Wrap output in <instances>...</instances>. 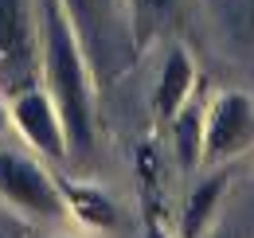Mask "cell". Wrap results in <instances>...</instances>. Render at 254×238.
I'll return each mask as SVG.
<instances>
[{
	"label": "cell",
	"instance_id": "cell-1",
	"mask_svg": "<svg viewBox=\"0 0 254 238\" xmlns=\"http://www.w3.org/2000/svg\"><path fill=\"white\" fill-rule=\"evenodd\" d=\"M39 35H43V66L51 78V98L59 106L66 129V149L90 152L94 149V90L90 66L82 55V39L63 0H39Z\"/></svg>",
	"mask_w": 254,
	"mask_h": 238
},
{
	"label": "cell",
	"instance_id": "cell-2",
	"mask_svg": "<svg viewBox=\"0 0 254 238\" xmlns=\"http://www.w3.org/2000/svg\"><path fill=\"white\" fill-rule=\"evenodd\" d=\"M0 199L20 207L28 219H59L66 211L59 179L47 176L35 160L8 149H0Z\"/></svg>",
	"mask_w": 254,
	"mask_h": 238
},
{
	"label": "cell",
	"instance_id": "cell-3",
	"mask_svg": "<svg viewBox=\"0 0 254 238\" xmlns=\"http://www.w3.org/2000/svg\"><path fill=\"white\" fill-rule=\"evenodd\" d=\"M254 145V102L243 90H223L203 114V160L223 164Z\"/></svg>",
	"mask_w": 254,
	"mask_h": 238
},
{
	"label": "cell",
	"instance_id": "cell-4",
	"mask_svg": "<svg viewBox=\"0 0 254 238\" xmlns=\"http://www.w3.org/2000/svg\"><path fill=\"white\" fill-rule=\"evenodd\" d=\"M35 24L24 0H0V90L35 86Z\"/></svg>",
	"mask_w": 254,
	"mask_h": 238
},
{
	"label": "cell",
	"instance_id": "cell-5",
	"mask_svg": "<svg viewBox=\"0 0 254 238\" xmlns=\"http://www.w3.org/2000/svg\"><path fill=\"white\" fill-rule=\"evenodd\" d=\"M8 118L20 125V133H24L39 152H47L51 160H66V152H70L66 149V129H63L59 106H55L51 94H43L39 86L20 90Z\"/></svg>",
	"mask_w": 254,
	"mask_h": 238
},
{
	"label": "cell",
	"instance_id": "cell-6",
	"mask_svg": "<svg viewBox=\"0 0 254 238\" xmlns=\"http://www.w3.org/2000/svg\"><path fill=\"white\" fill-rule=\"evenodd\" d=\"M195 90V66H191V55L184 47H172L168 59L160 66V82H157V114L164 121H172L180 114V106L191 98Z\"/></svg>",
	"mask_w": 254,
	"mask_h": 238
},
{
	"label": "cell",
	"instance_id": "cell-7",
	"mask_svg": "<svg viewBox=\"0 0 254 238\" xmlns=\"http://www.w3.org/2000/svg\"><path fill=\"white\" fill-rule=\"evenodd\" d=\"M223 191H227V172H215L203 183H195L184 203V219H180V238H203L207 223L215 219V207H219Z\"/></svg>",
	"mask_w": 254,
	"mask_h": 238
},
{
	"label": "cell",
	"instance_id": "cell-8",
	"mask_svg": "<svg viewBox=\"0 0 254 238\" xmlns=\"http://www.w3.org/2000/svg\"><path fill=\"white\" fill-rule=\"evenodd\" d=\"M172 149H176L180 168H188V172L203 164V110L191 98L180 106V114L172 118Z\"/></svg>",
	"mask_w": 254,
	"mask_h": 238
},
{
	"label": "cell",
	"instance_id": "cell-9",
	"mask_svg": "<svg viewBox=\"0 0 254 238\" xmlns=\"http://www.w3.org/2000/svg\"><path fill=\"white\" fill-rule=\"evenodd\" d=\"M59 191H63V207H70L82 223H90V227H114V203L106 195H98L94 187L59 183Z\"/></svg>",
	"mask_w": 254,
	"mask_h": 238
},
{
	"label": "cell",
	"instance_id": "cell-10",
	"mask_svg": "<svg viewBox=\"0 0 254 238\" xmlns=\"http://www.w3.org/2000/svg\"><path fill=\"white\" fill-rule=\"evenodd\" d=\"M129 12H133V35H137V47H145L157 28L176 12V0H129Z\"/></svg>",
	"mask_w": 254,
	"mask_h": 238
},
{
	"label": "cell",
	"instance_id": "cell-11",
	"mask_svg": "<svg viewBox=\"0 0 254 238\" xmlns=\"http://www.w3.org/2000/svg\"><path fill=\"white\" fill-rule=\"evenodd\" d=\"M74 28H86L90 31V47L98 43V28H102V0H63Z\"/></svg>",
	"mask_w": 254,
	"mask_h": 238
},
{
	"label": "cell",
	"instance_id": "cell-12",
	"mask_svg": "<svg viewBox=\"0 0 254 238\" xmlns=\"http://www.w3.org/2000/svg\"><path fill=\"white\" fill-rule=\"evenodd\" d=\"M149 238H164V231H160L157 223H149Z\"/></svg>",
	"mask_w": 254,
	"mask_h": 238
},
{
	"label": "cell",
	"instance_id": "cell-13",
	"mask_svg": "<svg viewBox=\"0 0 254 238\" xmlns=\"http://www.w3.org/2000/svg\"><path fill=\"white\" fill-rule=\"evenodd\" d=\"M4 125H8V110L0 106V133H4Z\"/></svg>",
	"mask_w": 254,
	"mask_h": 238
},
{
	"label": "cell",
	"instance_id": "cell-14",
	"mask_svg": "<svg viewBox=\"0 0 254 238\" xmlns=\"http://www.w3.org/2000/svg\"><path fill=\"white\" fill-rule=\"evenodd\" d=\"M251 28H254V4H251Z\"/></svg>",
	"mask_w": 254,
	"mask_h": 238
}]
</instances>
